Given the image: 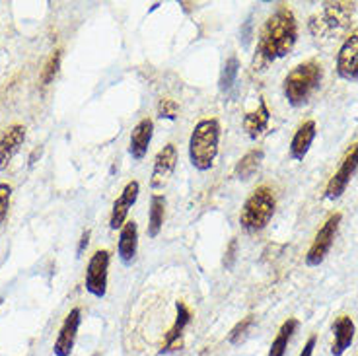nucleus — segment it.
<instances>
[{
  "mask_svg": "<svg viewBox=\"0 0 358 356\" xmlns=\"http://www.w3.org/2000/svg\"><path fill=\"white\" fill-rule=\"evenodd\" d=\"M296 39H298V26H296L294 14L282 6L273 16H268L261 29L257 51H255V64L267 66L287 57L294 49Z\"/></svg>",
  "mask_w": 358,
  "mask_h": 356,
  "instance_id": "obj_1",
  "label": "nucleus"
},
{
  "mask_svg": "<svg viewBox=\"0 0 358 356\" xmlns=\"http://www.w3.org/2000/svg\"><path fill=\"white\" fill-rule=\"evenodd\" d=\"M220 143V125L216 119L199 121L189 138V160L199 171H208L215 166Z\"/></svg>",
  "mask_w": 358,
  "mask_h": 356,
  "instance_id": "obj_2",
  "label": "nucleus"
},
{
  "mask_svg": "<svg viewBox=\"0 0 358 356\" xmlns=\"http://www.w3.org/2000/svg\"><path fill=\"white\" fill-rule=\"evenodd\" d=\"M323 78V66L317 61H306L298 64L292 71L288 72L282 84V92L288 104L292 107H300L310 101L313 92L320 88Z\"/></svg>",
  "mask_w": 358,
  "mask_h": 356,
  "instance_id": "obj_3",
  "label": "nucleus"
},
{
  "mask_svg": "<svg viewBox=\"0 0 358 356\" xmlns=\"http://www.w3.org/2000/svg\"><path fill=\"white\" fill-rule=\"evenodd\" d=\"M277 208V201L273 191L263 185L257 187L245 201L242 213H240V224L245 232H261L273 218Z\"/></svg>",
  "mask_w": 358,
  "mask_h": 356,
  "instance_id": "obj_4",
  "label": "nucleus"
},
{
  "mask_svg": "<svg viewBox=\"0 0 358 356\" xmlns=\"http://www.w3.org/2000/svg\"><path fill=\"white\" fill-rule=\"evenodd\" d=\"M352 4L349 2H327L323 10L310 20V29L315 37H333L350 24Z\"/></svg>",
  "mask_w": 358,
  "mask_h": 356,
  "instance_id": "obj_5",
  "label": "nucleus"
},
{
  "mask_svg": "<svg viewBox=\"0 0 358 356\" xmlns=\"http://www.w3.org/2000/svg\"><path fill=\"white\" fill-rule=\"evenodd\" d=\"M341 213L331 214L325 224H323L320 232L315 234V238H313V243L310 245V250L306 253V265L308 267H320L325 257H327V253L331 250L333 241H335V236H337V230H339V224H341Z\"/></svg>",
  "mask_w": 358,
  "mask_h": 356,
  "instance_id": "obj_6",
  "label": "nucleus"
},
{
  "mask_svg": "<svg viewBox=\"0 0 358 356\" xmlns=\"http://www.w3.org/2000/svg\"><path fill=\"white\" fill-rule=\"evenodd\" d=\"M109 251L99 250L96 251L88 261L86 267V290L94 298H106L108 294V271H109Z\"/></svg>",
  "mask_w": 358,
  "mask_h": 356,
  "instance_id": "obj_7",
  "label": "nucleus"
},
{
  "mask_svg": "<svg viewBox=\"0 0 358 356\" xmlns=\"http://www.w3.org/2000/svg\"><path fill=\"white\" fill-rule=\"evenodd\" d=\"M358 168V143L349 150V154L345 156V160L341 162V168L333 173V178L329 179L327 187H325V199L329 201H335L339 199L345 191H347V185H349L352 173L357 171Z\"/></svg>",
  "mask_w": 358,
  "mask_h": 356,
  "instance_id": "obj_8",
  "label": "nucleus"
},
{
  "mask_svg": "<svg viewBox=\"0 0 358 356\" xmlns=\"http://www.w3.org/2000/svg\"><path fill=\"white\" fill-rule=\"evenodd\" d=\"M178 166V148L173 144H166L154 160L152 178H150V185L152 189H164L170 181L173 169Z\"/></svg>",
  "mask_w": 358,
  "mask_h": 356,
  "instance_id": "obj_9",
  "label": "nucleus"
},
{
  "mask_svg": "<svg viewBox=\"0 0 358 356\" xmlns=\"http://www.w3.org/2000/svg\"><path fill=\"white\" fill-rule=\"evenodd\" d=\"M80 308H74V310H71V313L64 318L63 325H61V331H59V335H57V341H55L53 347L55 356H71L72 348H74V343H76V335H78V329H80Z\"/></svg>",
  "mask_w": 358,
  "mask_h": 356,
  "instance_id": "obj_10",
  "label": "nucleus"
},
{
  "mask_svg": "<svg viewBox=\"0 0 358 356\" xmlns=\"http://www.w3.org/2000/svg\"><path fill=\"white\" fill-rule=\"evenodd\" d=\"M337 74L343 80H358V34L345 39L337 53Z\"/></svg>",
  "mask_w": 358,
  "mask_h": 356,
  "instance_id": "obj_11",
  "label": "nucleus"
},
{
  "mask_svg": "<svg viewBox=\"0 0 358 356\" xmlns=\"http://www.w3.org/2000/svg\"><path fill=\"white\" fill-rule=\"evenodd\" d=\"M141 193V185L138 181H129L123 189V193L117 197V201L113 203V211H111V218H109V228L117 230L123 228L127 220V214L131 211V206L136 203V197Z\"/></svg>",
  "mask_w": 358,
  "mask_h": 356,
  "instance_id": "obj_12",
  "label": "nucleus"
},
{
  "mask_svg": "<svg viewBox=\"0 0 358 356\" xmlns=\"http://www.w3.org/2000/svg\"><path fill=\"white\" fill-rule=\"evenodd\" d=\"M152 134H154L152 119L144 117V119H141V121L134 125L133 133H131L129 154H131L136 162L144 160V156H146V152H148V146H150V141H152Z\"/></svg>",
  "mask_w": 358,
  "mask_h": 356,
  "instance_id": "obj_13",
  "label": "nucleus"
},
{
  "mask_svg": "<svg viewBox=\"0 0 358 356\" xmlns=\"http://www.w3.org/2000/svg\"><path fill=\"white\" fill-rule=\"evenodd\" d=\"M24 141H26V127L12 125L6 129V133L0 138V169L8 168V164L18 154Z\"/></svg>",
  "mask_w": 358,
  "mask_h": 356,
  "instance_id": "obj_14",
  "label": "nucleus"
},
{
  "mask_svg": "<svg viewBox=\"0 0 358 356\" xmlns=\"http://www.w3.org/2000/svg\"><path fill=\"white\" fill-rule=\"evenodd\" d=\"M176 310H178V315H176V321L170 327V331L166 333V339H164V347H162V353H171V350H178L181 347V337H183V331L191 323V312L189 308L183 302L176 304Z\"/></svg>",
  "mask_w": 358,
  "mask_h": 356,
  "instance_id": "obj_15",
  "label": "nucleus"
},
{
  "mask_svg": "<svg viewBox=\"0 0 358 356\" xmlns=\"http://www.w3.org/2000/svg\"><path fill=\"white\" fill-rule=\"evenodd\" d=\"M333 356H343L355 341V321L349 315H339L333 323Z\"/></svg>",
  "mask_w": 358,
  "mask_h": 356,
  "instance_id": "obj_16",
  "label": "nucleus"
},
{
  "mask_svg": "<svg viewBox=\"0 0 358 356\" xmlns=\"http://www.w3.org/2000/svg\"><path fill=\"white\" fill-rule=\"evenodd\" d=\"M315 133L317 131H315V123L313 121H304L302 125L298 127V131H296L292 141H290V158L292 160H304L310 146H312L313 138H315Z\"/></svg>",
  "mask_w": 358,
  "mask_h": 356,
  "instance_id": "obj_17",
  "label": "nucleus"
},
{
  "mask_svg": "<svg viewBox=\"0 0 358 356\" xmlns=\"http://www.w3.org/2000/svg\"><path fill=\"white\" fill-rule=\"evenodd\" d=\"M136 248H138V228H136V222H134V220H129V222H125V226L121 228V234H119V243H117L119 259H121L125 265H131L134 255H136Z\"/></svg>",
  "mask_w": 358,
  "mask_h": 356,
  "instance_id": "obj_18",
  "label": "nucleus"
},
{
  "mask_svg": "<svg viewBox=\"0 0 358 356\" xmlns=\"http://www.w3.org/2000/svg\"><path fill=\"white\" fill-rule=\"evenodd\" d=\"M268 121H271V111H268L265 99H259V106L255 111H250L248 115L243 117V129L250 138H259L261 134L268 129Z\"/></svg>",
  "mask_w": 358,
  "mask_h": 356,
  "instance_id": "obj_19",
  "label": "nucleus"
},
{
  "mask_svg": "<svg viewBox=\"0 0 358 356\" xmlns=\"http://www.w3.org/2000/svg\"><path fill=\"white\" fill-rule=\"evenodd\" d=\"M298 325H300V323H298V320H294V318H290V320H287L280 325L277 337H275L273 345L268 348V356H285V353H287L288 348V343H290V339H292V335H294L296 329H298Z\"/></svg>",
  "mask_w": 358,
  "mask_h": 356,
  "instance_id": "obj_20",
  "label": "nucleus"
},
{
  "mask_svg": "<svg viewBox=\"0 0 358 356\" xmlns=\"http://www.w3.org/2000/svg\"><path fill=\"white\" fill-rule=\"evenodd\" d=\"M261 162H263V150H261V148H253V150L248 152L242 160L236 164L234 176L238 179H242V181L250 179L251 176L257 171V168L261 166Z\"/></svg>",
  "mask_w": 358,
  "mask_h": 356,
  "instance_id": "obj_21",
  "label": "nucleus"
},
{
  "mask_svg": "<svg viewBox=\"0 0 358 356\" xmlns=\"http://www.w3.org/2000/svg\"><path fill=\"white\" fill-rule=\"evenodd\" d=\"M164 214H166V197L154 195L150 199V213H148V236L156 238L164 226Z\"/></svg>",
  "mask_w": 358,
  "mask_h": 356,
  "instance_id": "obj_22",
  "label": "nucleus"
},
{
  "mask_svg": "<svg viewBox=\"0 0 358 356\" xmlns=\"http://www.w3.org/2000/svg\"><path fill=\"white\" fill-rule=\"evenodd\" d=\"M238 74H240V61H238V57H230L224 63L222 72H220V90L228 94L238 80Z\"/></svg>",
  "mask_w": 358,
  "mask_h": 356,
  "instance_id": "obj_23",
  "label": "nucleus"
},
{
  "mask_svg": "<svg viewBox=\"0 0 358 356\" xmlns=\"http://www.w3.org/2000/svg\"><path fill=\"white\" fill-rule=\"evenodd\" d=\"M59 66H61V51H55L51 57H49V61L45 64L43 74H41V84L43 86H49L53 78L57 76V72H59Z\"/></svg>",
  "mask_w": 358,
  "mask_h": 356,
  "instance_id": "obj_24",
  "label": "nucleus"
},
{
  "mask_svg": "<svg viewBox=\"0 0 358 356\" xmlns=\"http://www.w3.org/2000/svg\"><path fill=\"white\" fill-rule=\"evenodd\" d=\"M251 323H253V318H251V315L243 318L240 323H236V327L228 333V343H230V345H240L243 339H245V335H248V329L251 327Z\"/></svg>",
  "mask_w": 358,
  "mask_h": 356,
  "instance_id": "obj_25",
  "label": "nucleus"
},
{
  "mask_svg": "<svg viewBox=\"0 0 358 356\" xmlns=\"http://www.w3.org/2000/svg\"><path fill=\"white\" fill-rule=\"evenodd\" d=\"M179 113V106L176 99L170 98H162L160 104H158V115L162 119H168V121H176Z\"/></svg>",
  "mask_w": 358,
  "mask_h": 356,
  "instance_id": "obj_26",
  "label": "nucleus"
},
{
  "mask_svg": "<svg viewBox=\"0 0 358 356\" xmlns=\"http://www.w3.org/2000/svg\"><path fill=\"white\" fill-rule=\"evenodd\" d=\"M10 197H12V187L8 183H0V224L4 222L8 216Z\"/></svg>",
  "mask_w": 358,
  "mask_h": 356,
  "instance_id": "obj_27",
  "label": "nucleus"
},
{
  "mask_svg": "<svg viewBox=\"0 0 358 356\" xmlns=\"http://www.w3.org/2000/svg\"><path fill=\"white\" fill-rule=\"evenodd\" d=\"M236 251H238V241L232 240L230 245H228V251H226V257H224V265L226 269H232L234 263H236Z\"/></svg>",
  "mask_w": 358,
  "mask_h": 356,
  "instance_id": "obj_28",
  "label": "nucleus"
},
{
  "mask_svg": "<svg viewBox=\"0 0 358 356\" xmlns=\"http://www.w3.org/2000/svg\"><path fill=\"white\" fill-rule=\"evenodd\" d=\"M315 335H312V337L308 339V343L304 345V350L300 353V356H312L313 355V348H315Z\"/></svg>",
  "mask_w": 358,
  "mask_h": 356,
  "instance_id": "obj_29",
  "label": "nucleus"
},
{
  "mask_svg": "<svg viewBox=\"0 0 358 356\" xmlns=\"http://www.w3.org/2000/svg\"><path fill=\"white\" fill-rule=\"evenodd\" d=\"M88 243H90V230H86L84 234H82L80 243H78V250H76V253H78V255H82V253H84V250L88 248Z\"/></svg>",
  "mask_w": 358,
  "mask_h": 356,
  "instance_id": "obj_30",
  "label": "nucleus"
}]
</instances>
